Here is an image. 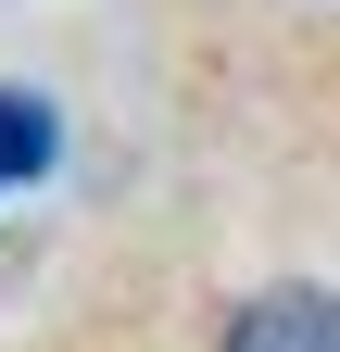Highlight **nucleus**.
Listing matches in <instances>:
<instances>
[{
  "label": "nucleus",
  "instance_id": "obj_1",
  "mask_svg": "<svg viewBox=\"0 0 340 352\" xmlns=\"http://www.w3.org/2000/svg\"><path fill=\"white\" fill-rule=\"evenodd\" d=\"M227 352H340V289H252L227 315Z\"/></svg>",
  "mask_w": 340,
  "mask_h": 352
},
{
  "label": "nucleus",
  "instance_id": "obj_2",
  "mask_svg": "<svg viewBox=\"0 0 340 352\" xmlns=\"http://www.w3.org/2000/svg\"><path fill=\"white\" fill-rule=\"evenodd\" d=\"M51 151H63L51 101H25V88H0V201H13L25 176H51Z\"/></svg>",
  "mask_w": 340,
  "mask_h": 352
}]
</instances>
